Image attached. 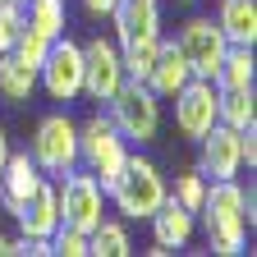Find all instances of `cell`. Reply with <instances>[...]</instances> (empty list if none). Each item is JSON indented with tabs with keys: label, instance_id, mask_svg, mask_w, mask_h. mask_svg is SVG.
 Masks as SVG:
<instances>
[{
	"label": "cell",
	"instance_id": "4fadbf2b",
	"mask_svg": "<svg viewBox=\"0 0 257 257\" xmlns=\"http://www.w3.org/2000/svg\"><path fill=\"white\" fill-rule=\"evenodd\" d=\"M19 225H23L28 239H51L55 234V225H60V193H55L51 179H42L37 193L19 207Z\"/></svg>",
	"mask_w": 257,
	"mask_h": 257
},
{
	"label": "cell",
	"instance_id": "d4e9b609",
	"mask_svg": "<svg viewBox=\"0 0 257 257\" xmlns=\"http://www.w3.org/2000/svg\"><path fill=\"white\" fill-rule=\"evenodd\" d=\"M10 51H14L19 60H28V64H32V69H37V64L46 60V51H51V42L42 37V32H37V28H28V19H23V32H19V42H14Z\"/></svg>",
	"mask_w": 257,
	"mask_h": 257
},
{
	"label": "cell",
	"instance_id": "4dcf8cb0",
	"mask_svg": "<svg viewBox=\"0 0 257 257\" xmlns=\"http://www.w3.org/2000/svg\"><path fill=\"white\" fill-rule=\"evenodd\" d=\"M14 5H28V0H14Z\"/></svg>",
	"mask_w": 257,
	"mask_h": 257
},
{
	"label": "cell",
	"instance_id": "52a82bcc",
	"mask_svg": "<svg viewBox=\"0 0 257 257\" xmlns=\"http://www.w3.org/2000/svg\"><path fill=\"white\" fill-rule=\"evenodd\" d=\"M175 51L184 55V64H188L193 78H216L230 42H225V32H220L216 19H188L179 28V37H175Z\"/></svg>",
	"mask_w": 257,
	"mask_h": 257
},
{
	"label": "cell",
	"instance_id": "277c9868",
	"mask_svg": "<svg viewBox=\"0 0 257 257\" xmlns=\"http://www.w3.org/2000/svg\"><path fill=\"white\" fill-rule=\"evenodd\" d=\"M32 161H37V170L46 179H60L78 166V124L69 115H46L37 124V134H32Z\"/></svg>",
	"mask_w": 257,
	"mask_h": 257
},
{
	"label": "cell",
	"instance_id": "484cf974",
	"mask_svg": "<svg viewBox=\"0 0 257 257\" xmlns=\"http://www.w3.org/2000/svg\"><path fill=\"white\" fill-rule=\"evenodd\" d=\"M51 252H60V257H87V234L74 230V225H55V234H51Z\"/></svg>",
	"mask_w": 257,
	"mask_h": 257
},
{
	"label": "cell",
	"instance_id": "2e32d148",
	"mask_svg": "<svg viewBox=\"0 0 257 257\" xmlns=\"http://www.w3.org/2000/svg\"><path fill=\"white\" fill-rule=\"evenodd\" d=\"M216 23L230 46H252L257 42V0H220Z\"/></svg>",
	"mask_w": 257,
	"mask_h": 257
},
{
	"label": "cell",
	"instance_id": "44dd1931",
	"mask_svg": "<svg viewBox=\"0 0 257 257\" xmlns=\"http://www.w3.org/2000/svg\"><path fill=\"white\" fill-rule=\"evenodd\" d=\"M161 42H166V37H138V42H124V46H119V60H124V78H134V83H147L152 64H156V55H161Z\"/></svg>",
	"mask_w": 257,
	"mask_h": 257
},
{
	"label": "cell",
	"instance_id": "4316f807",
	"mask_svg": "<svg viewBox=\"0 0 257 257\" xmlns=\"http://www.w3.org/2000/svg\"><path fill=\"white\" fill-rule=\"evenodd\" d=\"M19 32H23V5L0 0V51H10L19 42Z\"/></svg>",
	"mask_w": 257,
	"mask_h": 257
},
{
	"label": "cell",
	"instance_id": "83f0119b",
	"mask_svg": "<svg viewBox=\"0 0 257 257\" xmlns=\"http://www.w3.org/2000/svg\"><path fill=\"white\" fill-rule=\"evenodd\" d=\"M115 5H119V0H83V10H87V14H110Z\"/></svg>",
	"mask_w": 257,
	"mask_h": 257
},
{
	"label": "cell",
	"instance_id": "ac0fdd59",
	"mask_svg": "<svg viewBox=\"0 0 257 257\" xmlns=\"http://www.w3.org/2000/svg\"><path fill=\"white\" fill-rule=\"evenodd\" d=\"M252 78H257V60H252V46H230L211 83H216L220 92H230V87H252Z\"/></svg>",
	"mask_w": 257,
	"mask_h": 257
},
{
	"label": "cell",
	"instance_id": "ba28073f",
	"mask_svg": "<svg viewBox=\"0 0 257 257\" xmlns=\"http://www.w3.org/2000/svg\"><path fill=\"white\" fill-rule=\"evenodd\" d=\"M37 83L55 96V101H74L83 92V46L69 37H55L46 60L37 64Z\"/></svg>",
	"mask_w": 257,
	"mask_h": 257
},
{
	"label": "cell",
	"instance_id": "9a60e30c",
	"mask_svg": "<svg viewBox=\"0 0 257 257\" xmlns=\"http://www.w3.org/2000/svg\"><path fill=\"white\" fill-rule=\"evenodd\" d=\"M110 19H115L119 46L138 42V37H161V10H156V0H119V5L110 10Z\"/></svg>",
	"mask_w": 257,
	"mask_h": 257
},
{
	"label": "cell",
	"instance_id": "f546056e",
	"mask_svg": "<svg viewBox=\"0 0 257 257\" xmlns=\"http://www.w3.org/2000/svg\"><path fill=\"white\" fill-rule=\"evenodd\" d=\"M0 257H10V239L5 234H0Z\"/></svg>",
	"mask_w": 257,
	"mask_h": 257
},
{
	"label": "cell",
	"instance_id": "603a6c76",
	"mask_svg": "<svg viewBox=\"0 0 257 257\" xmlns=\"http://www.w3.org/2000/svg\"><path fill=\"white\" fill-rule=\"evenodd\" d=\"M23 19H28V28H37L46 42L64 37V0H28Z\"/></svg>",
	"mask_w": 257,
	"mask_h": 257
},
{
	"label": "cell",
	"instance_id": "f1b7e54d",
	"mask_svg": "<svg viewBox=\"0 0 257 257\" xmlns=\"http://www.w3.org/2000/svg\"><path fill=\"white\" fill-rule=\"evenodd\" d=\"M5 161H10V138H5V128H0V170H5Z\"/></svg>",
	"mask_w": 257,
	"mask_h": 257
},
{
	"label": "cell",
	"instance_id": "5b68a950",
	"mask_svg": "<svg viewBox=\"0 0 257 257\" xmlns=\"http://www.w3.org/2000/svg\"><path fill=\"white\" fill-rule=\"evenodd\" d=\"M106 106H110V119H115V128L124 138H138V143L156 138V128H161V96L147 83L124 78V87L110 96Z\"/></svg>",
	"mask_w": 257,
	"mask_h": 257
},
{
	"label": "cell",
	"instance_id": "8fae6325",
	"mask_svg": "<svg viewBox=\"0 0 257 257\" xmlns=\"http://www.w3.org/2000/svg\"><path fill=\"white\" fill-rule=\"evenodd\" d=\"M202 143V175H211V179H234L239 175V166H243V152H239V128H230V124H211L207 134L198 138Z\"/></svg>",
	"mask_w": 257,
	"mask_h": 257
},
{
	"label": "cell",
	"instance_id": "9c48e42d",
	"mask_svg": "<svg viewBox=\"0 0 257 257\" xmlns=\"http://www.w3.org/2000/svg\"><path fill=\"white\" fill-rule=\"evenodd\" d=\"M175 128L184 138H202L207 128L216 124V106H220V87L211 78H188L175 96Z\"/></svg>",
	"mask_w": 257,
	"mask_h": 257
},
{
	"label": "cell",
	"instance_id": "cb8c5ba5",
	"mask_svg": "<svg viewBox=\"0 0 257 257\" xmlns=\"http://www.w3.org/2000/svg\"><path fill=\"white\" fill-rule=\"evenodd\" d=\"M170 198L198 216V207H202V198H207V175H202V170H184V175L175 179V193H170Z\"/></svg>",
	"mask_w": 257,
	"mask_h": 257
},
{
	"label": "cell",
	"instance_id": "ffe728a7",
	"mask_svg": "<svg viewBox=\"0 0 257 257\" xmlns=\"http://www.w3.org/2000/svg\"><path fill=\"white\" fill-rule=\"evenodd\" d=\"M37 87V69L28 60H19L14 51H0V96L10 101H28V92Z\"/></svg>",
	"mask_w": 257,
	"mask_h": 257
},
{
	"label": "cell",
	"instance_id": "3957f363",
	"mask_svg": "<svg viewBox=\"0 0 257 257\" xmlns=\"http://www.w3.org/2000/svg\"><path fill=\"white\" fill-rule=\"evenodd\" d=\"M78 161L96 175L101 188L115 184V175L124 170V161H128V138L115 128L110 115H92L87 124H78Z\"/></svg>",
	"mask_w": 257,
	"mask_h": 257
},
{
	"label": "cell",
	"instance_id": "6da1fadb",
	"mask_svg": "<svg viewBox=\"0 0 257 257\" xmlns=\"http://www.w3.org/2000/svg\"><path fill=\"white\" fill-rule=\"evenodd\" d=\"M202 216V230H207V243L220 252V257H239L243 243H248V225H252V198L234 184V179H216L207 184V198L198 207Z\"/></svg>",
	"mask_w": 257,
	"mask_h": 257
},
{
	"label": "cell",
	"instance_id": "7a4b0ae2",
	"mask_svg": "<svg viewBox=\"0 0 257 257\" xmlns=\"http://www.w3.org/2000/svg\"><path fill=\"white\" fill-rule=\"evenodd\" d=\"M166 179H161V170L152 166L147 156H134L128 152L124 170L115 175V184L106 188V198H115V207L128 216V220H147L161 202H166Z\"/></svg>",
	"mask_w": 257,
	"mask_h": 257
},
{
	"label": "cell",
	"instance_id": "8992f818",
	"mask_svg": "<svg viewBox=\"0 0 257 257\" xmlns=\"http://www.w3.org/2000/svg\"><path fill=\"white\" fill-rule=\"evenodd\" d=\"M60 225H74V230L92 234L101 225V211H106V188L96 184V175H78V166L69 175H60Z\"/></svg>",
	"mask_w": 257,
	"mask_h": 257
},
{
	"label": "cell",
	"instance_id": "e0dca14e",
	"mask_svg": "<svg viewBox=\"0 0 257 257\" xmlns=\"http://www.w3.org/2000/svg\"><path fill=\"white\" fill-rule=\"evenodd\" d=\"M193 74H188V64H184V55L175 51V42H161V55H156V64H152V74H147V87L156 92V96H170L188 83Z\"/></svg>",
	"mask_w": 257,
	"mask_h": 257
},
{
	"label": "cell",
	"instance_id": "d6986e66",
	"mask_svg": "<svg viewBox=\"0 0 257 257\" xmlns=\"http://www.w3.org/2000/svg\"><path fill=\"white\" fill-rule=\"evenodd\" d=\"M216 119L220 124H230V128H257V96L252 87H230V92H220V106H216Z\"/></svg>",
	"mask_w": 257,
	"mask_h": 257
},
{
	"label": "cell",
	"instance_id": "7402d4cb",
	"mask_svg": "<svg viewBox=\"0 0 257 257\" xmlns=\"http://www.w3.org/2000/svg\"><path fill=\"white\" fill-rule=\"evenodd\" d=\"M87 252H92V257H128V252H134V243H128V230H124L119 220H106V216H101V225L87 234Z\"/></svg>",
	"mask_w": 257,
	"mask_h": 257
},
{
	"label": "cell",
	"instance_id": "5bb4252c",
	"mask_svg": "<svg viewBox=\"0 0 257 257\" xmlns=\"http://www.w3.org/2000/svg\"><path fill=\"white\" fill-rule=\"evenodd\" d=\"M147 220H152V239H156V248H161V252L184 248V243L193 239V225H198V216H193L188 207H179L170 193H166V202H161Z\"/></svg>",
	"mask_w": 257,
	"mask_h": 257
},
{
	"label": "cell",
	"instance_id": "30bf717a",
	"mask_svg": "<svg viewBox=\"0 0 257 257\" xmlns=\"http://www.w3.org/2000/svg\"><path fill=\"white\" fill-rule=\"evenodd\" d=\"M124 87V60H119V46L96 37L83 46V92L92 96V101H110V96Z\"/></svg>",
	"mask_w": 257,
	"mask_h": 257
},
{
	"label": "cell",
	"instance_id": "7c38bea8",
	"mask_svg": "<svg viewBox=\"0 0 257 257\" xmlns=\"http://www.w3.org/2000/svg\"><path fill=\"white\" fill-rule=\"evenodd\" d=\"M46 175L37 170V161H32L28 152H10V161H5V170H0V202H5V211L10 216H19V207L37 193V184H42Z\"/></svg>",
	"mask_w": 257,
	"mask_h": 257
}]
</instances>
